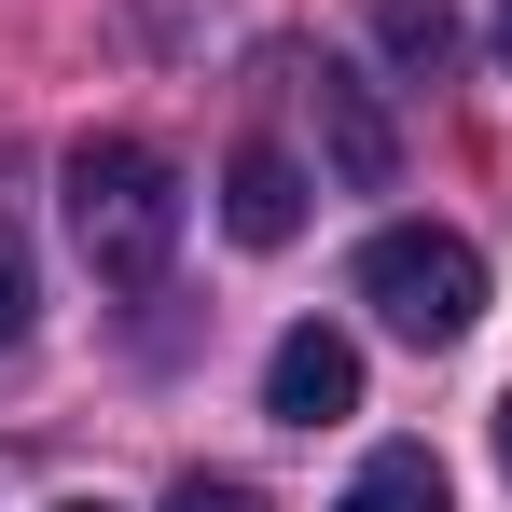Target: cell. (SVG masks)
Segmentation results:
<instances>
[{
	"instance_id": "cell-2",
	"label": "cell",
	"mask_w": 512,
	"mask_h": 512,
	"mask_svg": "<svg viewBox=\"0 0 512 512\" xmlns=\"http://www.w3.org/2000/svg\"><path fill=\"white\" fill-rule=\"evenodd\" d=\"M360 305H374L402 346H457L485 319V250L443 236V222H388V236L360 250Z\"/></svg>"
},
{
	"instance_id": "cell-10",
	"label": "cell",
	"mask_w": 512,
	"mask_h": 512,
	"mask_svg": "<svg viewBox=\"0 0 512 512\" xmlns=\"http://www.w3.org/2000/svg\"><path fill=\"white\" fill-rule=\"evenodd\" d=\"M499 471H512V402H499Z\"/></svg>"
},
{
	"instance_id": "cell-7",
	"label": "cell",
	"mask_w": 512,
	"mask_h": 512,
	"mask_svg": "<svg viewBox=\"0 0 512 512\" xmlns=\"http://www.w3.org/2000/svg\"><path fill=\"white\" fill-rule=\"evenodd\" d=\"M374 42H388V56L429 84V70L457 56V14H443V0H374Z\"/></svg>"
},
{
	"instance_id": "cell-6",
	"label": "cell",
	"mask_w": 512,
	"mask_h": 512,
	"mask_svg": "<svg viewBox=\"0 0 512 512\" xmlns=\"http://www.w3.org/2000/svg\"><path fill=\"white\" fill-rule=\"evenodd\" d=\"M333 512H443V457H429V443H374Z\"/></svg>"
},
{
	"instance_id": "cell-12",
	"label": "cell",
	"mask_w": 512,
	"mask_h": 512,
	"mask_svg": "<svg viewBox=\"0 0 512 512\" xmlns=\"http://www.w3.org/2000/svg\"><path fill=\"white\" fill-rule=\"evenodd\" d=\"M56 512H111V499H56Z\"/></svg>"
},
{
	"instance_id": "cell-5",
	"label": "cell",
	"mask_w": 512,
	"mask_h": 512,
	"mask_svg": "<svg viewBox=\"0 0 512 512\" xmlns=\"http://www.w3.org/2000/svg\"><path fill=\"white\" fill-rule=\"evenodd\" d=\"M222 222H236V250H291V236H305V167H291L277 139H236V167H222Z\"/></svg>"
},
{
	"instance_id": "cell-1",
	"label": "cell",
	"mask_w": 512,
	"mask_h": 512,
	"mask_svg": "<svg viewBox=\"0 0 512 512\" xmlns=\"http://www.w3.org/2000/svg\"><path fill=\"white\" fill-rule=\"evenodd\" d=\"M70 250L97 263V291H153L180 263V167L153 139H84L70 153Z\"/></svg>"
},
{
	"instance_id": "cell-8",
	"label": "cell",
	"mask_w": 512,
	"mask_h": 512,
	"mask_svg": "<svg viewBox=\"0 0 512 512\" xmlns=\"http://www.w3.org/2000/svg\"><path fill=\"white\" fill-rule=\"evenodd\" d=\"M167 512H263V485H236V471H180Z\"/></svg>"
},
{
	"instance_id": "cell-3",
	"label": "cell",
	"mask_w": 512,
	"mask_h": 512,
	"mask_svg": "<svg viewBox=\"0 0 512 512\" xmlns=\"http://www.w3.org/2000/svg\"><path fill=\"white\" fill-rule=\"evenodd\" d=\"M263 416H291V429H333V416H360V346H346L333 319L277 333V360H263Z\"/></svg>"
},
{
	"instance_id": "cell-9",
	"label": "cell",
	"mask_w": 512,
	"mask_h": 512,
	"mask_svg": "<svg viewBox=\"0 0 512 512\" xmlns=\"http://www.w3.org/2000/svg\"><path fill=\"white\" fill-rule=\"evenodd\" d=\"M28 333V250H14V236H0V346Z\"/></svg>"
},
{
	"instance_id": "cell-11",
	"label": "cell",
	"mask_w": 512,
	"mask_h": 512,
	"mask_svg": "<svg viewBox=\"0 0 512 512\" xmlns=\"http://www.w3.org/2000/svg\"><path fill=\"white\" fill-rule=\"evenodd\" d=\"M499 70H512V14H499Z\"/></svg>"
},
{
	"instance_id": "cell-4",
	"label": "cell",
	"mask_w": 512,
	"mask_h": 512,
	"mask_svg": "<svg viewBox=\"0 0 512 512\" xmlns=\"http://www.w3.org/2000/svg\"><path fill=\"white\" fill-rule=\"evenodd\" d=\"M305 111H319V153H333V180H346V194H388V180H402V139H388L374 84H346V70H305Z\"/></svg>"
}]
</instances>
